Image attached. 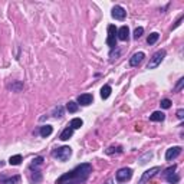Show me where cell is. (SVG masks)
<instances>
[{
  "instance_id": "6da1fadb",
  "label": "cell",
  "mask_w": 184,
  "mask_h": 184,
  "mask_svg": "<svg viewBox=\"0 0 184 184\" xmlns=\"http://www.w3.org/2000/svg\"><path fill=\"white\" fill-rule=\"evenodd\" d=\"M92 173V165L88 163L79 164L69 173L63 174L62 177L56 180V184H82L88 180V177Z\"/></svg>"
},
{
  "instance_id": "7a4b0ae2",
  "label": "cell",
  "mask_w": 184,
  "mask_h": 184,
  "mask_svg": "<svg viewBox=\"0 0 184 184\" xmlns=\"http://www.w3.org/2000/svg\"><path fill=\"white\" fill-rule=\"evenodd\" d=\"M52 155H53L55 158H58L59 161H68L69 157L72 155V148L68 145H63V147H61V148H56V150L52 153Z\"/></svg>"
},
{
  "instance_id": "3957f363",
  "label": "cell",
  "mask_w": 184,
  "mask_h": 184,
  "mask_svg": "<svg viewBox=\"0 0 184 184\" xmlns=\"http://www.w3.org/2000/svg\"><path fill=\"white\" fill-rule=\"evenodd\" d=\"M164 56H165V51H164V49L158 51L157 53H154L153 58H151L150 62H148V66H147V68H148V69H155L161 63V62H163Z\"/></svg>"
},
{
  "instance_id": "277c9868",
  "label": "cell",
  "mask_w": 184,
  "mask_h": 184,
  "mask_svg": "<svg viewBox=\"0 0 184 184\" xmlns=\"http://www.w3.org/2000/svg\"><path fill=\"white\" fill-rule=\"evenodd\" d=\"M116 29L114 24H109L108 26V38H106V43L111 49H114L116 46Z\"/></svg>"
},
{
  "instance_id": "5b68a950",
  "label": "cell",
  "mask_w": 184,
  "mask_h": 184,
  "mask_svg": "<svg viewBox=\"0 0 184 184\" xmlns=\"http://www.w3.org/2000/svg\"><path fill=\"white\" fill-rule=\"evenodd\" d=\"M131 177H133V170L131 168L124 167L116 171V181L118 183H125V181L131 180Z\"/></svg>"
},
{
  "instance_id": "8992f818",
  "label": "cell",
  "mask_w": 184,
  "mask_h": 184,
  "mask_svg": "<svg viewBox=\"0 0 184 184\" xmlns=\"http://www.w3.org/2000/svg\"><path fill=\"white\" fill-rule=\"evenodd\" d=\"M160 171H161V167H153V168H150V170H147L145 173L141 176L140 183H138V184H145L147 181H150L151 178L154 177V176H157Z\"/></svg>"
},
{
  "instance_id": "52a82bcc",
  "label": "cell",
  "mask_w": 184,
  "mask_h": 184,
  "mask_svg": "<svg viewBox=\"0 0 184 184\" xmlns=\"http://www.w3.org/2000/svg\"><path fill=\"white\" fill-rule=\"evenodd\" d=\"M181 147H171V148H168L167 153H165V160L167 161H173L174 158H177L178 155L181 154Z\"/></svg>"
},
{
  "instance_id": "ba28073f",
  "label": "cell",
  "mask_w": 184,
  "mask_h": 184,
  "mask_svg": "<svg viewBox=\"0 0 184 184\" xmlns=\"http://www.w3.org/2000/svg\"><path fill=\"white\" fill-rule=\"evenodd\" d=\"M112 17L114 19H116V20H124L125 19V16H127V12H125V9L124 7H121V6H114L112 7Z\"/></svg>"
},
{
  "instance_id": "9c48e42d",
  "label": "cell",
  "mask_w": 184,
  "mask_h": 184,
  "mask_svg": "<svg viewBox=\"0 0 184 184\" xmlns=\"http://www.w3.org/2000/svg\"><path fill=\"white\" fill-rule=\"evenodd\" d=\"M128 38H130V29H128V26H122L116 30V39L125 42L128 41Z\"/></svg>"
},
{
  "instance_id": "30bf717a",
  "label": "cell",
  "mask_w": 184,
  "mask_h": 184,
  "mask_svg": "<svg viewBox=\"0 0 184 184\" xmlns=\"http://www.w3.org/2000/svg\"><path fill=\"white\" fill-rule=\"evenodd\" d=\"M144 58H145L144 52H137V53L133 55V58L130 59V65H131V66H138L141 62H143Z\"/></svg>"
},
{
  "instance_id": "8fae6325",
  "label": "cell",
  "mask_w": 184,
  "mask_h": 184,
  "mask_svg": "<svg viewBox=\"0 0 184 184\" xmlns=\"http://www.w3.org/2000/svg\"><path fill=\"white\" fill-rule=\"evenodd\" d=\"M92 101H94V96H92L91 94H82V95L78 96V105L81 104V105L86 106V105H89V104H92Z\"/></svg>"
},
{
  "instance_id": "7c38bea8",
  "label": "cell",
  "mask_w": 184,
  "mask_h": 184,
  "mask_svg": "<svg viewBox=\"0 0 184 184\" xmlns=\"http://www.w3.org/2000/svg\"><path fill=\"white\" fill-rule=\"evenodd\" d=\"M73 135V128H72L71 125H68L65 128V130L62 131V134H61V137H59V140H62V141H66V140H69L71 137Z\"/></svg>"
},
{
  "instance_id": "4fadbf2b",
  "label": "cell",
  "mask_w": 184,
  "mask_h": 184,
  "mask_svg": "<svg viewBox=\"0 0 184 184\" xmlns=\"http://www.w3.org/2000/svg\"><path fill=\"white\" fill-rule=\"evenodd\" d=\"M164 118H165V115L161 111H155V112H153L150 115V119L151 121H155V122H161V121H164Z\"/></svg>"
},
{
  "instance_id": "5bb4252c",
  "label": "cell",
  "mask_w": 184,
  "mask_h": 184,
  "mask_svg": "<svg viewBox=\"0 0 184 184\" xmlns=\"http://www.w3.org/2000/svg\"><path fill=\"white\" fill-rule=\"evenodd\" d=\"M41 135L43 137V138H46V137H49L52 133H53V128H52V125H43V127H41Z\"/></svg>"
},
{
  "instance_id": "9a60e30c",
  "label": "cell",
  "mask_w": 184,
  "mask_h": 184,
  "mask_svg": "<svg viewBox=\"0 0 184 184\" xmlns=\"http://www.w3.org/2000/svg\"><path fill=\"white\" fill-rule=\"evenodd\" d=\"M20 181V176H13L10 178H2V184H17Z\"/></svg>"
},
{
  "instance_id": "2e32d148",
  "label": "cell",
  "mask_w": 184,
  "mask_h": 184,
  "mask_svg": "<svg viewBox=\"0 0 184 184\" xmlns=\"http://www.w3.org/2000/svg\"><path fill=\"white\" fill-rule=\"evenodd\" d=\"M111 86L109 85H104L102 86V89H101V98L102 99H106V98H109V95H111Z\"/></svg>"
},
{
  "instance_id": "e0dca14e",
  "label": "cell",
  "mask_w": 184,
  "mask_h": 184,
  "mask_svg": "<svg viewBox=\"0 0 184 184\" xmlns=\"http://www.w3.org/2000/svg\"><path fill=\"white\" fill-rule=\"evenodd\" d=\"M66 109H68L69 112H76V111L79 109L78 102H75V101H69L68 105H66Z\"/></svg>"
},
{
  "instance_id": "ac0fdd59",
  "label": "cell",
  "mask_w": 184,
  "mask_h": 184,
  "mask_svg": "<svg viewBox=\"0 0 184 184\" xmlns=\"http://www.w3.org/2000/svg\"><path fill=\"white\" fill-rule=\"evenodd\" d=\"M22 163V155H12L10 158H9V164L10 165H19V164Z\"/></svg>"
},
{
  "instance_id": "d6986e66",
  "label": "cell",
  "mask_w": 184,
  "mask_h": 184,
  "mask_svg": "<svg viewBox=\"0 0 184 184\" xmlns=\"http://www.w3.org/2000/svg\"><path fill=\"white\" fill-rule=\"evenodd\" d=\"M82 125H84V121H82L81 118H73L71 121V127L73 128V130H78V128H81Z\"/></svg>"
},
{
  "instance_id": "ffe728a7",
  "label": "cell",
  "mask_w": 184,
  "mask_h": 184,
  "mask_svg": "<svg viewBox=\"0 0 184 184\" xmlns=\"http://www.w3.org/2000/svg\"><path fill=\"white\" fill-rule=\"evenodd\" d=\"M158 38H160V35H158L157 32H154V33H151L150 36H148V39H147V43H148V45H154L155 42L158 41Z\"/></svg>"
},
{
  "instance_id": "44dd1931",
  "label": "cell",
  "mask_w": 184,
  "mask_h": 184,
  "mask_svg": "<svg viewBox=\"0 0 184 184\" xmlns=\"http://www.w3.org/2000/svg\"><path fill=\"white\" fill-rule=\"evenodd\" d=\"M165 178H167V181H168V183H171V184H176V183H178V181H180V177H178L177 174H174V173L168 174Z\"/></svg>"
},
{
  "instance_id": "7402d4cb",
  "label": "cell",
  "mask_w": 184,
  "mask_h": 184,
  "mask_svg": "<svg viewBox=\"0 0 184 184\" xmlns=\"http://www.w3.org/2000/svg\"><path fill=\"white\" fill-rule=\"evenodd\" d=\"M62 115H63V106L58 105L56 108L53 109V116H55V118H61Z\"/></svg>"
},
{
  "instance_id": "603a6c76",
  "label": "cell",
  "mask_w": 184,
  "mask_h": 184,
  "mask_svg": "<svg viewBox=\"0 0 184 184\" xmlns=\"http://www.w3.org/2000/svg\"><path fill=\"white\" fill-rule=\"evenodd\" d=\"M114 153H122V148L121 147H109L108 150H106V154L108 155H111V154H114Z\"/></svg>"
},
{
  "instance_id": "cb8c5ba5",
  "label": "cell",
  "mask_w": 184,
  "mask_h": 184,
  "mask_svg": "<svg viewBox=\"0 0 184 184\" xmlns=\"http://www.w3.org/2000/svg\"><path fill=\"white\" fill-rule=\"evenodd\" d=\"M43 164V157H36L33 161H32V165L30 167L33 168V167H39V165H42Z\"/></svg>"
},
{
  "instance_id": "d4e9b609",
  "label": "cell",
  "mask_w": 184,
  "mask_h": 184,
  "mask_svg": "<svg viewBox=\"0 0 184 184\" xmlns=\"http://www.w3.org/2000/svg\"><path fill=\"white\" fill-rule=\"evenodd\" d=\"M143 33H144V29H143V27H137L135 30H134V39H137V41H138V39L143 36Z\"/></svg>"
},
{
  "instance_id": "484cf974",
  "label": "cell",
  "mask_w": 184,
  "mask_h": 184,
  "mask_svg": "<svg viewBox=\"0 0 184 184\" xmlns=\"http://www.w3.org/2000/svg\"><path fill=\"white\" fill-rule=\"evenodd\" d=\"M160 105H161V108H164V109H168L171 106V101L170 99H161V102H160Z\"/></svg>"
},
{
  "instance_id": "4316f807",
  "label": "cell",
  "mask_w": 184,
  "mask_h": 184,
  "mask_svg": "<svg viewBox=\"0 0 184 184\" xmlns=\"http://www.w3.org/2000/svg\"><path fill=\"white\" fill-rule=\"evenodd\" d=\"M12 89H14L16 92H20V89L23 88V84L22 82H17V84H14V85H10Z\"/></svg>"
},
{
  "instance_id": "83f0119b",
  "label": "cell",
  "mask_w": 184,
  "mask_h": 184,
  "mask_svg": "<svg viewBox=\"0 0 184 184\" xmlns=\"http://www.w3.org/2000/svg\"><path fill=\"white\" fill-rule=\"evenodd\" d=\"M183 85H184V78H180V79H178V84H177V86H176V89H174V91H176V92L181 91V88H183Z\"/></svg>"
},
{
  "instance_id": "f1b7e54d",
  "label": "cell",
  "mask_w": 184,
  "mask_h": 184,
  "mask_svg": "<svg viewBox=\"0 0 184 184\" xmlns=\"http://www.w3.org/2000/svg\"><path fill=\"white\" fill-rule=\"evenodd\" d=\"M176 168H177V167H176V165H171V167H168L167 170L164 171V176H165V177H167L168 174H171V173H174V171H176Z\"/></svg>"
},
{
  "instance_id": "f546056e",
  "label": "cell",
  "mask_w": 184,
  "mask_h": 184,
  "mask_svg": "<svg viewBox=\"0 0 184 184\" xmlns=\"http://www.w3.org/2000/svg\"><path fill=\"white\" fill-rule=\"evenodd\" d=\"M177 118L178 119H183L184 118V109H178V111H177Z\"/></svg>"
},
{
  "instance_id": "4dcf8cb0",
  "label": "cell",
  "mask_w": 184,
  "mask_h": 184,
  "mask_svg": "<svg viewBox=\"0 0 184 184\" xmlns=\"http://www.w3.org/2000/svg\"><path fill=\"white\" fill-rule=\"evenodd\" d=\"M106 184H112V180H108L106 181Z\"/></svg>"
}]
</instances>
